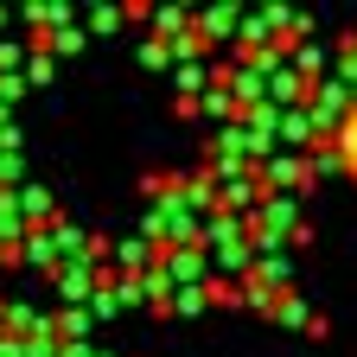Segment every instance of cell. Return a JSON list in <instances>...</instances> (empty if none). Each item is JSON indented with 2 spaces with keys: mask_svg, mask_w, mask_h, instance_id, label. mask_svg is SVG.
I'll return each mask as SVG.
<instances>
[{
  "mask_svg": "<svg viewBox=\"0 0 357 357\" xmlns=\"http://www.w3.org/2000/svg\"><path fill=\"white\" fill-rule=\"evenodd\" d=\"M26 268H38V275H58V268H64V255H58V243H52V230H32L26 243Z\"/></svg>",
  "mask_w": 357,
  "mask_h": 357,
  "instance_id": "obj_8",
  "label": "cell"
},
{
  "mask_svg": "<svg viewBox=\"0 0 357 357\" xmlns=\"http://www.w3.org/2000/svg\"><path fill=\"white\" fill-rule=\"evenodd\" d=\"M83 45H89V26H64V32H52V58H70Z\"/></svg>",
  "mask_w": 357,
  "mask_h": 357,
  "instance_id": "obj_15",
  "label": "cell"
},
{
  "mask_svg": "<svg viewBox=\"0 0 357 357\" xmlns=\"http://www.w3.org/2000/svg\"><path fill=\"white\" fill-rule=\"evenodd\" d=\"M261 185L268 192H287V198H306L319 178H312L306 153H275V160H261Z\"/></svg>",
  "mask_w": 357,
  "mask_h": 357,
  "instance_id": "obj_1",
  "label": "cell"
},
{
  "mask_svg": "<svg viewBox=\"0 0 357 357\" xmlns=\"http://www.w3.org/2000/svg\"><path fill=\"white\" fill-rule=\"evenodd\" d=\"M7 26H13V13H7V7H0V32H7Z\"/></svg>",
  "mask_w": 357,
  "mask_h": 357,
  "instance_id": "obj_22",
  "label": "cell"
},
{
  "mask_svg": "<svg viewBox=\"0 0 357 357\" xmlns=\"http://www.w3.org/2000/svg\"><path fill=\"white\" fill-rule=\"evenodd\" d=\"M172 312H178V319H198V312H211L204 287H178V294H172Z\"/></svg>",
  "mask_w": 357,
  "mask_h": 357,
  "instance_id": "obj_14",
  "label": "cell"
},
{
  "mask_svg": "<svg viewBox=\"0 0 357 357\" xmlns=\"http://www.w3.org/2000/svg\"><path fill=\"white\" fill-rule=\"evenodd\" d=\"M243 7H204V13H192V26L211 38V45H223V38H243Z\"/></svg>",
  "mask_w": 357,
  "mask_h": 357,
  "instance_id": "obj_4",
  "label": "cell"
},
{
  "mask_svg": "<svg viewBox=\"0 0 357 357\" xmlns=\"http://www.w3.org/2000/svg\"><path fill=\"white\" fill-rule=\"evenodd\" d=\"M306 166H312V178H338V172H351V166H344V147H338V141H319V147L306 153Z\"/></svg>",
  "mask_w": 357,
  "mask_h": 357,
  "instance_id": "obj_10",
  "label": "cell"
},
{
  "mask_svg": "<svg viewBox=\"0 0 357 357\" xmlns=\"http://www.w3.org/2000/svg\"><path fill=\"white\" fill-rule=\"evenodd\" d=\"M312 319H319V312L306 306V294H300V287H294V294H287V300L275 306V326H287V332H306Z\"/></svg>",
  "mask_w": 357,
  "mask_h": 357,
  "instance_id": "obj_9",
  "label": "cell"
},
{
  "mask_svg": "<svg viewBox=\"0 0 357 357\" xmlns=\"http://www.w3.org/2000/svg\"><path fill=\"white\" fill-rule=\"evenodd\" d=\"M26 89H32V83H26V77H0V102H7V109H13V102H20V96H26Z\"/></svg>",
  "mask_w": 357,
  "mask_h": 357,
  "instance_id": "obj_20",
  "label": "cell"
},
{
  "mask_svg": "<svg viewBox=\"0 0 357 357\" xmlns=\"http://www.w3.org/2000/svg\"><path fill=\"white\" fill-rule=\"evenodd\" d=\"M109 268H115L121 281H141V275H153V268H160V249H153L147 236H121V243L109 249Z\"/></svg>",
  "mask_w": 357,
  "mask_h": 357,
  "instance_id": "obj_2",
  "label": "cell"
},
{
  "mask_svg": "<svg viewBox=\"0 0 357 357\" xmlns=\"http://www.w3.org/2000/svg\"><path fill=\"white\" fill-rule=\"evenodd\" d=\"M172 83H178V96H204V89H211V70L204 64H178Z\"/></svg>",
  "mask_w": 357,
  "mask_h": 357,
  "instance_id": "obj_11",
  "label": "cell"
},
{
  "mask_svg": "<svg viewBox=\"0 0 357 357\" xmlns=\"http://www.w3.org/2000/svg\"><path fill=\"white\" fill-rule=\"evenodd\" d=\"M121 20H128V7H96V13H89V32H102V38H109Z\"/></svg>",
  "mask_w": 357,
  "mask_h": 357,
  "instance_id": "obj_18",
  "label": "cell"
},
{
  "mask_svg": "<svg viewBox=\"0 0 357 357\" xmlns=\"http://www.w3.org/2000/svg\"><path fill=\"white\" fill-rule=\"evenodd\" d=\"M243 281H261V287H275V294H294V255L281 249V255H255V268Z\"/></svg>",
  "mask_w": 357,
  "mask_h": 357,
  "instance_id": "obj_6",
  "label": "cell"
},
{
  "mask_svg": "<svg viewBox=\"0 0 357 357\" xmlns=\"http://www.w3.org/2000/svg\"><path fill=\"white\" fill-rule=\"evenodd\" d=\"M115 281H121V275H115ZM115 281H109V287H102L96 300H89V312H96V326H102V319H115V312H121V294H115Z\"/></svg>",
  "mask_w": 357,
  "mask_h": 357,
  "instance_id": "obj_16",
  "label": "cell"
},
{
  "mask_svg": "<svg viewBox=\"0 0 357 357\" xmlns=\"http://www.w3.org/2000/svg\"><path fill=\"white\" fill-rule=\"evenodd\" d=\"M160 275H166L172 287H204V281H211V255H204V249H166V255H160Z\"/></svg>",
  "mask_w": 357,
  "mask_h": 357,
  "instance_id": "obj_3",
  "label": "cell"
},
{
  "mask_svg": "<svg viewBox=\"0 0 357 357\" xmlns=\"http://www.w3.org/2000/svg\"><path fill=\"white\" fill-rule=\"evenodd\" d=\"M64 357H102L96 344H64Z\"/></svg>",
  "mask_w": 357,
  "mask_h": 357,
  "instance_id": "obj_21",
  "label": "cell"
},
{
  "mask_svg": "<svg viewBox=\"0 0 357 357\" xmlns=\"http://www.w3.org/2000/svg\"><path fill=\"white\" fill-rule=\"evenodd\" d=\"M52 332H58L64 344H89V332H96V312H89V306H64V312H52Z\"/></svg>",
  "mask_w": 357,
  "mask_h": 357,
  "instance_id": "obj_7",
  "label": "cell"
},
{
  "mask_svg": "<svg viewBox=\"0 0 357 357\" xmlns=\"http://www.w3.org/2000/svg\"><path fill=\"white\" fill-rule=\"evenodd\" d=\"M204 300H211V306H243V281L211 275V281H204Z\"/></svg>",
  "mask_w": 357,
  "mask_h": 357,
  "instance_id": "obj_13",
  "label": "cell"
},
{
  "mask_svg": "<svg viewBox=\"0 0 357 357\" xmlns=\"http://www.w3.org/2000/svg\"><path fill=\"white\" fill-rule=\"evenodd\" d=\"M141 64H147V70H178L172 38H147V45H141Z\"/></svg>",
  "mask_w": 357,
  "mask_h": 357,
  "instance_id": "obj_12",
  "label": "cell"
},
{
  "mask_svg": "<svg viewBox=\"0 0 357 357\" xmlns=\"http://www.w3.org/2000/svg\"><path fill=\"white\" fill-rule=\"evenodd\" d=\"M26 357H64V338H58L52 326H45L38 338H26Z\"/></svg>",
  "mask_w": 357,
  "mask_h": 357,
  "instance_id": "obj_17",
  "label": "cell"
},
{
  "mask_svg": "<svg viewBox=\"0 0 357 357\" xmlns=\"http://www.w3.org/2000/svg\"><path fill=\"white\" fill-rule=\"evenodd\" d=\"M0 312H7V338H20V344L52 326V312H38L32 300H0Z\"/></svg>",
  "mask_w": 357,
  "mask_h": 357,
  "instance_id": "obj_5",
  "label": "cell"
},
{
  "mask_svg": "<svg viewBox=\"0 0 357 357\" xmlns=\"http://www.w3.org/2000/svg\"><path fill=\"white\" fill-rule=\"evenodd\" d=\"M26 83L38 89V83H52V58H45V52H32V64H26Z\"/></svg>",
  "mask_w": 357,
  "mask_h": 357,
  "instance_id": "obj_19",
  "label": "cell"
}]
</instances>
